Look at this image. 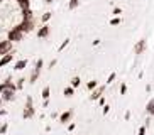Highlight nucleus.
<instances>
[{
  "mask_svg": "<svg viewBox=\"0 0 154 135\" xmlns=\"http://www.w3.org/2000/svg\"><path fill=\"white\" fill-rule=\"evenodd\" d=\"M98 103H100V106H105V98H103V96L98 100Z\"/></svg>",
  "mask_w": 154,
  "mask_h": 135,
  "instance_id": "32",
  "label": "nucleus"
},
{
  "mask_svg": "<svg viewBox=\"0 0 154 135\" xmlns=\"http://www.w3.org/2000/svg\"><path fill=\"white\" fill-rule=\"evenodd\" d=\"M80 83H82V80H80L78 76H75L71 80V86H73V88H78V86H80Z\"/></svg>",
  "mask_w": 154,
  "mask_h": 135,
  "instance_id": "21",
  "label": "nucleus"
},
{
  "mask_svg": "<svg viewBox=\"0 0 154 135\" xmlns=\"http://www.w3.org/2000/svg\"><path fill=\"white\" fill-rule=\"evenodd\" d=\"M144 49H146V40L140 39L139 42L136 44V47H134V52H136V54H142V52H144Z\"/></svg>",
  "mask_w": 154,
  "mask_h": 135,
  "instance_id": "9",
  "label": "nucleus"
},
{
  "mask_svg": "<svg viewBox=\"0 0 154 135\" xmlns=\"http://www.w3.org/2000/svg\"><path fill=\"white\" fill-rule=\"evenodd\" d=\"M54 66H56V59H53V61L49 63V68H54Z\"/></svg>",
  "mask_w": 154,
  "mask_h": 135,
  "instance_id": "33",
  "label": "nucleus"
},
{
  "mask_svg": "<svg viewBox=\"0 0 154 135\" xmlns=\"http://www.w3.org/2000/svg\"><path fill=\"white\" fill-rule=\"evenodd\" d=\"M22 36H24V32H20L17 27H14V29L9 31V37L7 39L12 40V42H19V40H22Z\"/></svg>",
  "mask_w": 154,
  "mask_h": 135,
  "instance_id": "2",
  "label": "nucleus"
},
{
  "mask_svg": "<svg viewBox=\"0 0 154 135\" xmlns=\"http://www.w3.org/2000/svg\"><path fill=\"white\" fill-rule=\"evenodd\" d=\"M146 112L149 113V115H154V98L151 100L149 103H147V106H146Z\"/></svg>",
  "mask_w": 154,
  "mask_h": 135,
  "instance_id": "17",
  "label": "nucleus"
},
{
  "mask_svg": "<svg viewBox=\"0 0 154 135\" xmlns=\"http://www.w3.org/2000/svg\"><path fill=\"white\" fill-rule=\"evenodd\" d=\"M115 76H117L115 73H110V74H109V78H107V85H110V83H113V81H115Z\"/></svg>",
  "mask_w": 154,
  "mask_h": 135,
  "instance_id": "22",
  "label": "nucleus"
},
{
  "mask_svg": "<svg viewBox=\"0 0 154 135\" xmlns=\"http://www.w3.org/2000/svg\"><path fill=\"white\" fill-rule=\"evenodd\" d=\"M17 29L20 32H31L34 29V20H22V22L17 26Z\"/></svg>",
  "mask_w": 154,
  "mask_h": 135,
  "instance_id": "4",
  "label": "nucleus"
},
{
  "mask_svg": "<svg viewBox=\"0 0 154 135\" xmlns=\"http://www.w3.org/2000/svg\"><path fill=\"white\" fill-rule=\"evenodd\" d=\"M120 14H122L120 9H113V15H120Z\"/></svg>",
  "mask_w": 154,
  "mask_h": 135,
  "instance_id": "31",
  "label": "nucleus"
},
{
  "mask_svg": "<svg viewBox=\"0 0 154 135\" xmlns=\"http://www.w3.org/2000/svg\"><path fill=\"white\" fill-rule=\"evenodd\" d=\"M137 135H146V125H142L139 128V132H137Z\"/></svg>",
  "mask_w": 154,
  "mask_h": 135,
  "instance_id": "27",
  "label": "nucleus"
},
{
  "mask_svg": "<svg viewBox=\"0 0 154 135\" xmlns=\"http://www.w3.org/2000/svg\"><path fill=\"white\" fill-rule=\"evenodd\" d=\"M86 88H88L90 91H93L95 88H98V81H97V80H91V81H88V85H86Z\"/></svg>",
  "mask_w": 154,
  "mask_h": 135,
  "instance_id": "16",
  "label": "nucleus"
},
{
  "mask_svg": "<svg viewBox=\"0 0 154 135\" xmlns=\"http://www.w3.org/2000/svg\"><path fill=\"white\" fill-rule=\"evenodd\" d=\"M78 4H80V0H69V2H68V9H76V7H78Z\"/></svg>",
  "mask_w": 154,
  "mask_h": 135,
  "instance_id": "19",
  "label": "nucleus"
},
{
  "mask_svg": "<svg viewBox=\"0 0 154 135\" xmlns=\"http://www.w3.org/2000/svg\"><path fill=\"white\" fill-rule=\"evenodd\" d=\"M49 93H51V88L49 86H44V88H42V98L44 100H49Z\"/></svg>",
  "mask_w": 154,
  "mask_h": 135,
  "instance_id": "18",
  "label": "nucleus"
},
{
  "mask_svg": "<svg viewBox=\"0 0 154 135\" xmlns=\"http://www.w3.org/2000/svg\"><path fill=\"white\" fill-rule=\"evenodd\" d=\"M22 17H24V20H34V14H32L31 9L22 10Z\"/></svg>",
  "mask_w": 154,
  "mask_h": 135,
  "instance_id": "12",
  "label": "nucleus"
},
{
  "mask_svg": "<svg viewBox=\"0 0 154 135\" xmlns=\"http://www.w3.org/2000/svg\"><path fill=\"white\" fill-rule=\"evenodd\" d=\"M46 2H48V4H51V2H54V0H46Z\"/></svg>",
  "mask_w": 154,
  "mask_h": 135,
  "instance_id": "35",
  "label": "nucleus"
},
{
  "mask_svg": "<svg viewBox=\"0 0 154 135\" xmlns=\"http://www.w3.org/2000/svg\"><path fill=\"white\" fill-rule=\"evenodd\" d=\"M24 81H26V80H19V83H17V90H22V86H24Z\"/></svg>",
  "mask_w": 154,
  "mask_h": 135,
  "instance_id": "28",
  "label": "nucleus"
},
{
  "mask_svg": "<svg viewBox=\"0 0 154 135\" xmlns=\"http://www.w3.org/2000/svg\"><path fill=\"white\" fill-rule=\"evenodd\" d=\"M34 105H32V98L31 96H27V100H26V108H24V118H32L34 117Z\"/></svg>",
  "mask_w": 154,
  "mask_h": 135,
  "instance_id": "1",
  "label": "nucleus"
},
{
  "mask_svg": "<svg viewBox=\"0 0 154 135\" xmlns=\"http://www.w3.org/2000/svg\"><path fill=\"white\" fill-rule=\"evenodd\" d=\"M75 128H76V125H75V123H69V125H68V130L69 132H73Z\"/></svg>",
  "mask_w": 154,
  "mask_h": 135,
  "instance_id": "30",
  "label": "nucleus"
},
{
  "mask_svg": "<svg viewBox=\"0 0 154 135\" xmlns=\"http://www.w3.org/2000/svg\"><path fill=\"white\" fill-rule=\"evenodd\" d=\"M0 103H2V96H0Z\"/></svg>",
  "mask_w": 154,
  "mask_h": 135,
  "instance_id": "36",
  "label": "nucleus"
},
{
  "mask_svg": "<svg viewBox=\"0 0 154 135\" xmlns=\"http://www.w3.org/2000/svg\"><path fill=\"white\" fill-rule=\"evenodd\" d=\"M14 59V54H5V56H2V59H0V68H4V66H7V64L10 63Z\"/></svg>",
  "mask_w": 154,
  "mask_h": 135,
  "instance_id": "10",
  "label": "nucleus"
},
{
  "mask_svg": "<svg viewBox=\"0 0 154 135\" xmlns=\"http://www.w3.org/2000/svg\"><path fill=\"white\" fill-rule=\"evenodd\" d=\"M4 115H7V112L5 110H0V117H4Z\"/></svg>",
  "mask_w": 154,
  "mask_h": 135,
  "instance_id": "34",
  "label": "nucleus"
},
{
  "mask_svg": "<svg viewBox=\"0 0 154 135\" xmlns=\"http://www.w3.org/2000/svg\"><path fill=\"white\" fill-rule=\"evenodd\" d=\"M119 24H120V19L119 17H113L112 20H110V26H119Z\"/></svg>",
  "mask_w": 154,
  "mask_h": 135,
  "instance_id": "25",
  "label": "nucleus"
},
{
  "mask_svg": "<svg viewBox=\"0 0 154 135\" xmlns=\"http://www.w3.org/2000/svg\"><path fill=\"white\" fill-rule=\"evenodd\" d=\"M73 117V110H68V112H64L61 117H59V123H66V122H69Z\"/></svg>",
  "mask_w": 154,
  "mask_h": 135,
  "instance_id": "11",
  "label": "nucleus"
},
{
  "mask_svg": "<svg viewBox=\"0 0 154 135\" xmlns=\"http://www.w3.org/2000/svg\"><path fill=\"white\" fill-rule=\"evenodd\" d=\"M42 59H37V63H36V68H34V73L31 74V83H36L37 78H39V74H41V69H42Z\"/></svg>",
  "mask_w": 154,
  "mask_h": 135,
  "instance_id": "3",
  "label": "nucleus"
},
{
  "mask_svg": "<svg viewBox=\"0 0 154 135\" xmlns=\"http://www.w3.org/2000/svg\"><path fill=\"white\" fill-rule=\"evenodd\" d=\"M12 51V40H2L0 42V56H5V54H9Z\"/></svg>",
  "mask_w": 154,
  "mask_h": 135,
  "instance_id": "5",
  "label": "nucleus"
},
{
  "mask_svg": "<svg viewBox=\"0 0 154 135\" xmlns=\"http://www.w3.org/2000/svg\"><path fill=\"white\" fill-rule=\"evenodd\" d=\"M125 91H127V85L122 83V85H120V94H125Z\"/></svg>",
  "mask_w": 154,
  "mask_h": 135,
  "instance_id": "26",
  "label": "nucleus"
},
{
  "mask_svg": "<svg viewBox=\"0 0 154 135\" xmlns=\"http://www.w3.org/2000/svg\"><path fill=\"white\" fill-rule=\"evenodd\" d=\"M63 94L66 96V98H71L73 94H75V88H73V86H66V88L63 90Z\"/></svg>",
  "mask_w": 154,
  "mask_h": 135,
  "instance_id": "14",
  "label": "nucleus"
},
{
  "mask_svg": "<svg viewBox=\"0 0 154 135\" xmlns=\"http://www.w3.org/2000/svg\"><path fill=\"white\" fill-rule=\"evenodd\" d=\"M103 91H105V86H100V88H95V90L91 91L90 98H91V100H100V98H102V94H103Z\"/></svg>",
  "mask_w": 154,
  "mask_h": 135,
  "instance_id": "6",
  "label": "nucleus"
},
{
  "mask_svg": "<svg viewBox=\"0 0 154 135\" xmlns=\"http://www.w3.org/2000/svg\"><path fill=\"white\" fill-rule=\"evenodd\" d=\"M49 19H51V12H46L44 14V15H42V19H41V20H42V22H48V20H49Z\"/></svg>",
  "mask_w": 154,
  "mask_h": 135,
  "instance_id": "24",
  "label": "nucleus"
},
{
  "mask_svg": "<svg viewBox=\"0 0 154 135\" xmlns=\"http://www.w3.org/2000/svg\"><path fill=\"white\" fill-rule=\"evenodd\" d=\"M109 112H110V106H109V105H105V106H103V115H107Z\"/></svg>",
  "mask_w": 154,
  "mask_h": 135,
  "instance_id": "29",
  "label": "nucleus"
},
{
  "mask_svg": "<svg viewBox=\"0 0 154 135\" xmlns=\"http://www.w3.org/2000/svg\"><path fill=\"white\" fill-rule=\"evenodd\" d=\"M14 98H15V91L14 90H5L4 93H2V100H4V101H12Z\"/></svg>",
  "mask_w": 154,
  "mask_h": 135,
  "instance_id": "8",
  "label": "nucleus"
},
{
  "mask_svg": "<svg viewBox=\"0 0 154 135\" xmlns=\"http://www.w3.org/2000/svg\"><path fill=\"white\" fill-rule=\"evenodd\" d=\"M7 130H9V125H7V123H4V125L0 127V135L7 134Z\"/></svg>",
  "mask_w": 154,
  "mask_h": 135,
  "instance_id": "23",
  "label": "nucleus"
},
{
  "mask_svg": "<svg viewBox=\"0 0 154 135\" xmlns=\"http://www.w3.org/2000/svg\"><path fill=\"white\" fill-rule=\"evenodd\" d=\"M68 44H69V39H64V40H63V44H61V46L58 47V52H61V51H64L66 47H68Z\"/></svg>",
  "mask_w": 154,
  "mask_h": 135,
  "instance_id": "20",
  "label": "nucleus"
},
{
  "mask_svg": "<svg viewBox=\"0 0 154 135\" xmlns=\"http://www.w3.org/2000/svg\"><path fill=\"white\" fill-rule=\"evenodd\" d=\"M26 66H27V59H20V61H17V63H15V68H14V69L20 71V69H24Z\"/></svg>",
  "mask_w": 154,
  "mask_h": 135,
  "instance_id": "15",
  "label": "nucleus"
},
{
  "mask_svg": "<svg viewBox=\"0 0 154 135\" xmlns=\"http://www.w3.org/2000/svg\"><path fill=\"white\" fill-rule=\"evenodd\" d=\"M49 32H51V29H49V26L46 24V26H42L41 29L37 31V37H39V39H44V37L49 36Z\"/></svg>",
  "mask_w": 154,
  "mask_h": 135,
  "instance_id": "7",
  "label": "nucleus"
},
{
  "mask_svg": "<svg viewBox=\"0 0 154 135\" xmlns=\"http://www.w3.org/2000/svg\"><path fill=\"white\" fill-rule=\"evenodd\" d=\"M19 2V7L22 10H27V9H31V0H17Z\"/></svg>",
  "mask_w": 154,
  "mask_h": 135,
  "instance_id": "13",
  "label": "nucleus"
}]
</instances>
